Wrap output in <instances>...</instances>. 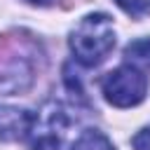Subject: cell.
<instances>
[{
	"label": "cell",
	"instance_id": "cell-4",
	"mask_svg": "<svg viewBox=\"0 0 150 150\" xmlns=\"http://www.w3.org/2000/svg\"><path fill=\"white\" fill-rule=\"evenodd\" d=\"M70 150H115V145L110 143V138L105 134H101L96 129H87L73 141Z\"/></svg>",
	"mask_w": 150,
	"mask_h": 150
},
{
	"label": "cell",
	"instance_id": "cell-1",
	"mask_svg": "<svg viewBox=\"0 0 150 150\" xmlns=\"http://www.w3.org/2000/svg\"><path fill=\"white\" fill-rule=\"evenodd\" d=\"M115 47V28L108 14H87L70 33V49L82 66H98Z\"/></svg>",
	"mask_w": 150,
	"mask_h": 150
},
{
	"label": "cell",
	"instance_id": "cell-2",
	"mask_svg": "<svg viewBox=\"0 0 150 150\" xmlns=\"http://www.w3.org/2000/svg\"><path fill=\"white\" fill-rule=\"evenodd\" d=\"M101 89H103V96H105L108 103H112L117 108H131V105H138L145 98L148 77L141 73V68L127 63V66L110 70L103 77Z\"/></svg>",
	"mask_w": 150,
	"mask_h": 150
},
{
	"label": "cell",
	"instance_id": "cell-7",
	"mask_svg": "<svg viewBox=\"0 0 150 150\" xmlns=\"http://www.w3.org/2000/svg\"><path fill=\"white\" fill-rule=\"evenodd\" d=\"M134 150H150V127L141 129L136 136H134Z\"/></svg>",
	"mask_w": 150,
	"mask_h": 150
},
{
	"label": "cell",
	"instance_id": "cell-6",
	"mask_svg": "<svg viewBox=\"0 0 150 150\" xmlns=\"http://www.w3.org/2000/svg\"><path fill=\"white\" fill-rule=\"evenodd\" d=\"M115 2H117L120 9H124L134 19L150 16V0H115Z\"/></svg>",
	"mask_w": 150,
	"mask_h": 150
},
{
	"label": "cell",
	"instance_id": "cell-3",
	"mask_svg": "<svg viewBox=\"0 0 150 150\" xmlns=\"http://www.w3.org/2000/svg\"><path fill=\"white\" fill-rule=\"evenodd\" d=\"M35 117L21 108H0V141H19L30 136Z\"/></svg>",
	"mask_w": 150,
	"mask_h": 150
},
{
	"label": "cell",
	"instance_id": "cell-8",
	"mask_svg": "<svg viewBox=\"0 0 150 150\" xmlns=\"http://www.w3.org/2000/svg\"><path fill=\"white\" fill-rule=\"evenodd\" d=\"M26 2H30V5H49L52 0H26Z\"/></svg>",
	"mask_w": 150,
	"mask_h": 150
},
{
	"label": "cell",
	"instance_id": "cell-5",
	"mask_svg": "<svg viewBox=\"0 0 150 150\" xmlns=\"http://www.w3.org/2000/svg\"><path fill=\"white\" fill-rule=\"evenodd\" d=\"M124 54L131 61V66H136V68L138 66L150 68V40H136V42H131L124 49Z\"/></svg>",
	"mask_w": 150,
	"mask_h": 150
}]
</instances>
